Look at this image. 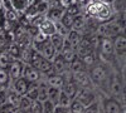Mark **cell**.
<instances>
[{"mask_svg":"<svg viewBox=\"0 0 126 113\" xmlns=\"http://www.w3.org/2000/svg\"><path fill=\"white\" fill-rule=\"evenodd\" d=\"M86 14L87 16H90L91 19L96 20V22L103 24L107 23L110 20L113 19V9L111 8V5L101 1V0H90L86 4Z\"/></svg>","mask_w":126,"mask_h":113,"instance_id":"1","label":"cell"},{"mask_svg":"<svg viewBox=\"0 0 126 113\" xmlns=\"http://www.w3.org/2000/svg\"><path fill=\"white\" fill-rule=\"evenodd\" d=\"M111 69L109 67V64H105L102 62L100 63H96L92 68H90V72H88V75L91 78V82L93 87H100L102 89H105L106 92V87H107V82H109V78H110V74H111Z\"/></svg>","mask_w":126,"mask_h":113,"instance_id":"2","label":"cell"},{"mask_svg":"<svg viewBox=\"0 0 126 113\" xmlns=\"http://www.w3.org/2000/svg\"><path fill=\"white\" fill-rule=\"evenodd\" d=\"M125 84H124V79L119 72H111L109 82H107V87H106V93L109 97H112L117 100H122L124 103V97H125Z\"/></svg>","mask_w":126,"mask_h":113,"instance_id":"3","label":"cell"},{"mask_svg":"<svg viewBox=\"0 0 126 113\" xmlns=\"http://www.w3.org/2000/svg\"><path fill=\"white\" fill-rule=\"evenodd\" d=\"M97 50H98V57L105 64H111L112 62L116 60L113 52V44L112 39L110 38H100L97 43Z\"/></svg>","mask_w":126,"mask_h":113,"instance_id":"4","label":"cell"},{"mask_svg":"<svg viewBox=\"0 0 126 113\" xmlns=\"http://www.w3.org/2000/svg\"><path fill=\"white\" fill-rule=\"evenodd\" d=\"M34 69H37L39 73L42 74V77H49L52 74H56L53 67H52V63L49 60H47L46 58L42 57L37 50H33V55H32L30 63H29Z\"/></svg>","mask_w":126,"mask_h":113,"instance_id":"5","label":"cell"},{"mask_svg":"<svg viewBox=\"0 0 126 113\" xmlns=\"http://www.w3.org/2000/svg\"><path fill=\"white\" fill-rule=\"evenodd\" d=\"M124 28L125 26L121 25V23L119 22V20L112 19V20H110V22H107V23L100 24V26H98V34L101 35V38H110V39H112L115 37H117V35L125 33Z\"/></svg>","mask_w":126,"mask_h":113,"instance_id":"6","label":"cell"},{"mask_svg":"<svg viewBox=\"0 0 126 113\" xmlns=\"http://www.w3.org/2000/svg\"><path fill=\"white\" fill-rule=\"evenodd\" d=\"M100 106L102 108V113H125L124 104L121 102L109 96L102 98Z\"/></svg>","mask_w":126,"mask_h":113,"instance_id":"7","label":"cell"},{"mask_svg":"<svg viewBox=\"0 0 126 113\" xmlns=\"http://www.w3.org/2000/svg\"><path fill=\"white\" fill-rule=\"evenodd\" d=\"M75 99L78 100L79 103L82 106H85V107L92 104L93 102L98 100L96 93H94V90H93V88H79L78 92H77V94H76V97H75Z\"/></svg>","mask_w":126,"mask_h":113,"instance_id":"8","label":"cell"},{"mask_svg":"<svg viewBox=\"0 0 126 113\" xmlns=\"http://www.w3.org/2000/svg\"><path fill=\"white\" fill-rule=\"evenodd\" d=\"M112 44H113V52H115V57L117 58H125L126 54V37L125 33L112 38Z\"/></svg>","mask_w":126,"mask_h":113,"instance_id":"9","label":"cell"},{"mask_svg":"<svg viewBox=\"0 0 126 113\" xmlns=\"http://www.w3.org/2000/svg\"><path fill=\"white\" fill-rule=\"evenodd\" d=\"M72 80L76 83V86L79 88H93V84L91 82V78L88 75V72H79V73L71 74Z\"/></svg>","mask_w":126,"mask_h":113,"instance_id":"10","label":"cell"},{"mask_svg":"<svg viewBox=\"0 0 126 113\" xmlns=\"http://www.w3.org/2000/svg\"><path fill=\"white\" fill-rule=\"evenodd\" d=\"M23 68H24V63H22L20 60H13L10 63L9 68L6 69L8 70V74H9V79H10V84L13 83L14 80L22 78V74H23Z\"/></svg>","mask_w":126,"mask_h":113,"instance_id":"11","label":"cell"},{"mask_svg":"<svg viewBox=\"0 0 126 113\" xmlns=\"http://www.w3.org/2000/svg\"><path fill=\"white\" fill-rule=\"evenodd\" d=\"M22 77L25 80H28L29 83H38V82H40V79H42V74L37 69H34L30 64H24Z\"/></svg>","mask_w":126,"mask_h":113,"instance_id":"12","label":"cell"},{"mask_svg":"<svg viewBox=\"0 0 126 113\" xmlns=\"http://www.w3.org/2000/svg\"><path fill=\"white\" fill-rule=\"evenodd\" d=\"M50 63H52V67H53V70L56 74H64L66 72L69 70V64L66 63V60L62 58L59 53L56 54V57L53 58V60Z\"/></svg>","mask_w":126,"mask_h":113,"instance_id":"13","label":"cell"},{"mask_svg":"<svg viewBox=\"0 0 126 113\" xmlns=\"http://www.w3.org/2000/svg\"><path fill=\"white\" fill-rule=\"evenodd\" d=\"M37 52H38L42 57H43V58H46L47 60H49V62L53 60V58H54L56 54H57L56 49L53 48V45L49 43V40H47L44 44H42L40 48L37 50Z\"/></svg>","mask_w":126,"mask_h":113,"instance_id":"14","label":"cell"},{"mask_svg":"<svg viewBox=\"0 0 126 113\" xmlns=\"http://www.w3.org/2000/svg\"><path fill=\"white\" fill-rule=\"evenodd\" d=\"M38 29H39L40 33H43V34L47 35L48 38H49L50 35L56 34V24H54L53 22H50L49 19H47L46 16H44V19L39 23Z\"/></svg>","mask_w":126,"mask_h":113,"instance_id":"15","label":"cell"},{"mask_svg":"<svg viewBox=\"0 0 126 113\" xmlns=\"http://www.w3.org/2000/svg\"><path fill=\"white\" fill-rule=\"evenodd\" d=\"M29 86H30V83L22 77V78H19V79L14 80L13 83L10 84V88H12V89L15 92V93H18L19 96H24V94L27 93V90H28Z\"/></svg>","mask_w":126,"mask_h":113,"instance_id":"16","label":"cell"},{"mask_svg":"<svg viewBox=\"0 0 126 113\" xmlns=\"http://www.w3.org/2000/svg\"><path fill=\"white\" fill-rule=\"evenodd\" d=\"M48 87H53L57 89H62L63 84L66 82V75L64 74H52L49 77H47V79L44 80Z\"/></svg>","mask_w":126,"mask_h":113,"instance_id":"17","label":"cell"},{"mask_svg":"<svg viewBox=\"0 0 126 113\" xmlns=\"http://www.w3.org/2000/svg\"><path fill=\"white\" fill-rule=\"evenodd\" d=\"M66 96H68L71 99H75L77 92H78V87L76 86V83L72 80V78H66V82L63 84L62 89H61Z\"/></svg>","mask_w":126,"mask_h":113,"instance_id":"18","label":"cell"},{"mask_svg":"<svg viewBox=\"0 0 126 113\" xmlns=\"http://www.w3.org/2000/svg\"><path fill=\"white\" fill-rule=\"evenodd\" d=\"M82 38H83V35H82L81 33L76 32V30H69L68 34L64 37L66 42L71 45V48H72L73 50H76V49H77V47H78V44L81 43Z\"/></svg>","mask_w":126,"mask_h":113,"instance_id":"19","label":"cell"},{"mask_svg":"<svg viewBox=\"0 0 126 113\" xmlns=\"http://www.w3.org/2000/svg\"><path fill=\"white\" fill-rule=\"evenodd\" d=\"M85 29H87V19L86 16L83 15L82 13L76 15V16H73V23H72V30H76V32L81 33Z\"/></svg>","mask_w":126,"mask_h":113,"instance_id":"20","label":"cell"},{"mask_svg":"<svg viewBox=\"0 0 126 113\" xmlns=\"http://www.w3.org/2000/svg\"><path fill=\"white\" fill-rule=\"evenodd\" d=\"M49 40V43L53 45V48L56 49V52L57 53H61L62 52V49H63V45H64V37H62L59 34H53V35H50L48 38Z\"/></svg>","mask_w":126,"mask_h":113,"instance_id":"21","label":"cell"},{"mask_svg":"<svg viewBox=\"0 0 126 113\" xmlns=\"http://www.w3.org/2000/svg\"><path fill=\"white\" fill-rule=\"evenodd\" d=\"M64 14V9L63 8H57V9H48L47 10V15L46 18L49 19L50 22H53V23H58L62 15Z\"/></svg>","mask_w":126,"mask_h":113,"instance_id":"22","label":"cell"},{"mask_svg":"<svg viewBox=\"0 0 126 113\" xmlns=\"http://www.w3.org/2000/svg\"><path fill=\"white\" fill-rule=\"evenodd\" d=\"M98 57H97V54H96V52H92V53H90V54H86V55H83L82 58H79L81 60H82V63H83V65L86 67V69L88 68H92L96 63H98V59H97Z\"/></svg>","mask_w":126,"mask_h":113,"instance_id":"23","label":"cell"},{"mask_svg":"<svg viewBox=\"0 0 126 113\" xmlns=\"http://www.w3.org/2000/svg\"><path fill=\"white\" fill-rule=\"evenodd\" d=\"M20 50H22V49H20L19 48V45L16 44V43H10L8 47H6V49H5V53L10 57V58H12L13 60H19V58H20Z\"/></svg>","mask_w":126,"mask_h":113,"instance_id":"24","label":"cell"},{"mask_svg":"<svg viewBox=\"0 0 126 113\" xmlns=\"http://www.w3.org/2000/svg\"><path fill=\"white\" fill-rule=\"evenodd\" d=\"M20 98H22V96H19L18 93H15V92L10 87L6 89V103H9V104H12V106L18 108Z\"/></svg>","mask_w":126,"mask_h":113,"instance_id":"25","label":"cell"},{"mask_svg":"<svg viewBox=\"0 0 126 113\" xmlns=\"http://www.w3.org/2000/svg\"><path fill=\"white\" fill-rule=\"evenodd\" d=\"M69 72H71V74H73V73H79V72H86V67L83 65L82 60H81L78 57H76V58L69 63Z\"/></svg>","mask_w":126,"mask_h":113,"instance_id":"26","label":"cell"},{"mask_svg":"<svg viewBox=\"0 0 126 113\" xmlns=\"http://www.w3.org/2000/svg\"><path fill=\"white\" fill-rule=\"evenodd\" d=\"M32 99H29L25 96H22L19 102V106H18V111L19 113H30V107H32Z\"/></svg>","mask_w":126,"mask_h":113,"instance_id":"27","label":"cell"},{"mask_svg":"<svg viewBox=\"0 0 126 113\" xmlns=\"http://www.w3.org/2000/svg\"><path fill=\"white\" fill-rule=\"evenodd\" d=\"M47 99H48V86L44 80H40L39 86H38V98H37V100L44 102Z\"/></svg>","mask_w":126,"mask_h":113,"instance_id":"28","label":"cell"},{"mask_svg":"<svg viewBox=\"0 0 126 113\" xmlns=\"http://www.w3.org/2000/svg\"><path fill=\"white\" fill-rule=\"evenodd\" d=\"M4 19H5L4 22L13 25V24L18 23L19 16H18V13L15 10H4Z\"/></svg>","mask_w":126,"mask_h":113,"instance_id":"29","label":"cell"},{"mask_svg":"<svg viewBox=\"0 0 126 113\" xmlns=\"http://www.w3.org/2000/svg\"><path fill=\"white\" fill-rule=\"evenodd\" d=\"M59 94H61V89H57V88H53V87H48V100H50L54 106H57V103H58Z\"/></svg>","mask_w":126,"mask_h":113,"instance_id":"30","label":"cell"},{"mask_svg":"<svg viewBox=\"0 0 126 113\" xmlns=\"http://www.w3.org/2000/svg\"><path fill=\"white\" fill-rule=\"evenodd\" d=\"M9 87H10V79H9L8 70L0 68V88L8 89Z\"/></svg>","mask_w":126,"mask_h":113,"instance_id":"31","label":"cell"},{"mask_svg":"<svg viewBox=\"0 0 126 113\" xmlns=\"http://www.w3.org/2000/svg\"><path fill=\"white\" fill-rule=\"evenodd\" d=\"M12 62H13V59L5 53V50L0 52V68L1 69H8Z\"/></svg>","mask_w":126,"mask_h":113,"instance_id":"32","label":"cell"},{"mask_svg":"<svg viewBox=\"0 0 126 113\" xmlns=\"http://www.w3.org/2000/svg\"><path fill=\"white\" fill-rule=\"evenodd\" d=\"M59 23L64 26L66 29H68V30H72V23H73V16L72 15H69L68 13H66L64 12V14L62 15V18H61V20H59Z\"/></svg>","mask_w":126,"mask_h":113,"instance_id":"33","label":"cell"},{"mask_svg":"<svg viewBox=\"0 0 126 113\" xmlns=\"http://www.w3.org/2000/svg\"><path fill=\"white\" fill-rule=\"evenodd\" d=\"M72 100H73V99H71L68 96H66V94L61 90V94H59V99H58L57 106L64 107V108H69V106H71V103H72Z\"/></svg>","mask_w":126,"mask_h":113,"instance_id":"34","label":"cell"},{"mask_svg":"<svg viewBox=\"0 0 126 113\" xmlns=\"http://www.w3.org/2000/svg\"><path fill=\"white\" fill-rule=\"evenodd\" d=\"M83 113H101V106H100V100L93 102L92 104L85 107Z\"/></svg>","mask_w":126,"mask_h":113,"instance_id":"35","label":"cell"},{"mask_svg":"<svg viewBox=\"0 0 126 113\" xmlns=\"http://www.w3.org/2000/svg\"><path fill=\"white\" fill-rule=\"evenodd\" d=\"M14 10H25L29 6V0H12Z\"/></svg>","mask_w":126,"mask_h":113,"instance_id":"36","label":"cell"},{"mask_svg":"<svg viewBox=\"0 0 126 113\" xmlns=\"http://www.w3.org/2000/svg\"><path fill=\"white\" fill-rule=\"evenodd\" d=\"M83 109H85V106H82L78 100H76V99L72 100V103L69 106L71 113H83Z\"/></svg>","mask_w":126,"mask_h":113,"instance_id":"37","label":"cell"},{"mask_svg":"<svg viewBox=\"0 0 126 113\" xmlns=\"http://www.w3.org/2000/svg\"><path fill=\"white\" fill-rule=\"evenodd\" d=\"M54 104L52 103L50 100H44V102H42V108H43V113H53L54 111Z\"/></svg>","mask_w":126,"mask_h":113,"instance_id":"38","label":"cell"},{"mask_svg":"<svg viewBox=\"0 0 126 113\" xmlns=\"http://www.w3.org/2000/svg\"><path fill=\"white\" fill-rule=\"evenodd\" d=\"M0 113H19L18 108L9 104V103H5L3 107H0Z\"/></svg>","mask_w":126,"mask_h":113,"instance_id":"39","label":"cell"},{"mask_svg":"<svg viewBox=\"0 0 126 113\" xmlns=\"http://www.w3.org/2000/svg\"><path fill=\"white\" fill-rule=\"evenodd\" d=\"M30 112H32V113H43V108H42V102H39V100H33V102H32Z\"/></svg>","mask_w":126,"mask_h":113,"instance_id":"40","label":"cell"},{"mask_svg":"<svg viewBox=\"0 0 126 113\" xmlns=\"http://www.w3.org/2000/svg\"><path fill=\"white\" fill-rule=\"evenodd\" d=\"M64 12H66V13H68L69 15H72V16H76V15L81 14V9H79V5H78V4H76V5H72V6H69V8L64 9Z\"/></svg>","mask_w":126,"mask_h":113,"instance_id":"41","label":"cell"},{"mask_svg":"<svg viewBox=\"0 0 126 113\" xmlns=\"http://www.w3.org/2000/svg\"><path fill=\"white\" fill-rule=\"evenodd\" d=\"M0 6L4 10H14L12 0H0Z\"/></svg>","mask_w":126,"mask_h":113,"instance_id":"42","label":"cell"},{"mask_svg":"<svg viewBox=\"0 0 126 113\" xmlns=\"http://www.w3.org/2000/svg\"><path fill=\"white\" fill-rule=\"evenodd\" d=\"M59 3H61V6L63 9H67L72 5H76L77 4V0H59Z\"/></svg>","mask_w":126,"mask_h":113,"instance_id":"43","label":"cell"},{"mask_svg":"<svg viewBox=\"0 0 126 113\" xmlns=\"http://www.w3.org/2000/svg\"><path fill=\"white\" fill-rule=\"evenodd\" d=\"M6 103V89L0 88V107H3Z\"/></svg>","mask_w":126,"mask_h":113,"instance_id":"44","label":"cell"},{"mask_svg":"<svg viewBox=\"0 0 126 113\" xmlns=\"http://www.w3.org/2000/svg\"><path fill=\"white\" fill-rule=\"evenodd\" d=\"M53 113H71V111H69V108H64V107L56 106V107H54Z\"/></svg>","mask_w":126,"mask_h":113,"instance_id":"45","label":"cell"},{"mask_svg":"<svg viewBox=\"0 0 126 113\" xmlns=\"http://www.w3.org/2000/svg\"><path fill=\"white\" fill-rule=\"evenodd\" d=\"M101 1H103V3H106V4L111 5V4H112V1H113V0H101Z\"/></svg>","mask_w":126,"mask_h":113,"instance_id":"46","label":"cell"},{"mask_svg":"<svg viewBox=\"0 0 126 113\" xmlns=\"http://www.w3.org/2000/svg\"><path fill=\"white\" fill-rule=\"evenodd\" d=\"M0 9H1V6H0ZM0 25H1V24H0Z\"/></svg>","mask_w":126,"mask_h":113,"instance_id":"47","label":"cell"},{"mask_svg":"<svg viewBox=\"0 0 126 113\" xmlns=\"http://www.w3.org/2000/svg\"><path fill=\"white\" fill-rule=\"evenodd\" d=\"M30 113H32V112H30Z\"/></svg>","mask_w":126,"mask_h":113,"instance_id":"48","label":"cell"}]
</instances>
